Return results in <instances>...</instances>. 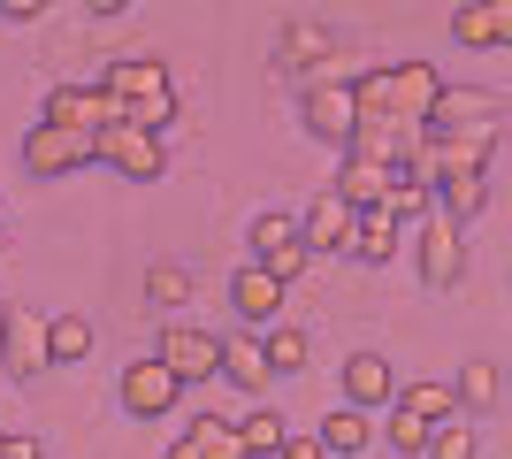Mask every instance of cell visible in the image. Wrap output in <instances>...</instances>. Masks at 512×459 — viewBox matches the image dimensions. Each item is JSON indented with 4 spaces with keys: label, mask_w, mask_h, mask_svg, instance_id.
Masks as SVG:
<instances>
[{
    "label": "cell",
    "mask_w": 512,
    "mask_h": 459,
    "mask_svg": "<svg viewBox=\"0 0 512 459\" xmlns=\"http://www.w3.org/2000/svg\"><path fill=\"white\" fill-rule=\"evenodd\" d=\"M367 123H390V131H428V115L444 108V69L436 62H390L352 77Z\"/></svg>",
    "instance_id": "1"
},
{
    "label": "cell",
    "mask_w": 512,
    "mask_h": 459,
    "mask_svg": "<svg viewBox=\"0 0 512 459\" xmlns=\"http://www.w3.org/2000/svg\"><path fill=\"white\" fill-rule=\"evenodd\" d=\"M100 92L123 108V123H138V131H169L176 123V77L169 62H153V54H115V62L100 69Z\"/></svg>",
    "instance_id": "2"
},
{
    "label": "cell",
    "mask_w": 512,
    "mask_h": 459,
    "mask_svg": "<svg viewBox=\"0 0 512 459\" xmlns=\"http://www.w3.org/2000/svg\"><path fill=\"white\" fill-rule=\"evenodd\" d=\"M306 131L321 138V146L352 153V138H360V92H352V77H337V69H321V77H306Z\"/></svg>",
    "instance_id": "3"
},
{
    "label": "cell",
    "mask_w": 512,
    "mask_h": 459,
    "mask_svg": "<svg viewBox=\"0 0 512 459\" xmlns=\"http://www.w3.org/2000/svg\"><path fill=\"white\" fill-rule=\"evenodd\" d=\"M0 368L16 375V383H39V375L54 368V337H46L39 306H23V299L0 306Z\"/></svg>",
    "instance_id": "4"
},
{
    "label": "cell",
    "mask_w": 512,
    "mask_h": 459,
    "mask_svg": "<svg viewBox=\"0 0 512 459\" xmlns=\"http://www.w3.org/2000/svg\"><path fill=\"white\" fill-rule=\"evenodd\" d=\"M92 161L115 176H130V184H153V176H169V146L153 131H138V123H107L100 138H92Z\"/></svg>",
    "instance_id": "5"
},
{
    "label": "cell",
    "mask_w": 512,
    "mask_h": 459,
    "mask_svg": "<svg viewBox=\"0 0 512 459\" xmlns=\"http://www.w3.org/2000/svg\"><path fill=\"white\" fill-rule=\"evenodd\" d=\"M153 360H161L176 383H214V375H222V337H214V329H192V322H169L153 337Z\"/></svg>",
    "instance_id": "6"
},
{
    "label": "cell",
    "mask_w": 512,
    "mask_h": 459,
    "mask_svg": "<svg viewBox=\"0 0 512 459\" xmlns=\"http://www.w3.org/2000/svg\"><path fill=\"white\" fill-rule=\"evenodd\" d=\"M505 92L490 85H444V108L428 115V131L436 138H467V131H505Z\"/></svg>",
    "instance_id": "7"
},
{
    "label": "cell",
    "mask_w": 512,
    "mask_h": 459,
    "mask_svg": "<svg viewBox=\"0 0 512 459\" xmlns=\"http://www.w3.org/2000/svg\"><path fill=\"white\" fill-rule=\"evenodd\" d=\"M413 261H421L428 291H459V276H467V238H459L444 215H428V222H413Z\"/></svg>",
    "instance_id": "8"
},
{
    "label": "cell",
    "mask_w": 512,
    "mask_h": 459,
    "mask_svg": "<svg viewBox=\"0 0 512 459\" xmlns=\"http://www.w3.org/2000/svg\"><path fill=\"white\" fill-rule=\"evenodd\" d=\"M253 261L268 268L276 284H291V276H299V268L314 261V253H306V230H299L291 215H276V207H260V215H253Z\"/></svg>",
    "instance_id": "9"
},
{
    "label": "cell",
    "mask_w": 512,
    "mask_h": 459,
    "mask_svg": "<svg viewBox=\"0 0 512 459\" xmlns=\"http://www.w3.org/2000/svg\"><path fill=\"white\" fill-rule=\"evenodd\" d=\"M39 123H62V131H85V138H100L107 123H123V108L100 92V77L92 85H54L46 92V108H39Z\"/></svg>",
    "instance_id": "10"
},
{
    "label": "cell",
    "mask_w": 512,
    "mask_h": 459,
    "mask_svg": "<svg viewBox=\"0 0 512 459\" xmlns=\"http://www.w3.org/2000/svg\"><path fill=\"white\" fill-rule=\"evenodd\" d=\"M23 169H31V176L92 169V138L85 131H62V123H31V131H23Z\"/></svg>",
    "instance_id": "11"
},
{
    "label": "cell",
    "mask_w": 512,
    "mask_h": 459,
    "mask_svg": "<svg viewBox=\"0 0 512 459\" xmlns=\"http://www.w3.org/2000/svg\"><path fill=\"white\" fill-rule=\"evenodd\" d=\"M115 398H123V414L153 421V414H169L176 398H184V383H176V375L161 368L153 352H138V360H130V368H123V383H115Z\"/></svg>",
    "instance_id": "12"
},
{
    "label": "cell",
    "mask_w": 512,
    "mask_h": 459,
    "mask_svg": "<svg viewBox=\"0 0 512 459\" xmlns=\"http://www.w3.org/2000/svg\"><path fill=\"white\" fill-rule=\"evenodd\" d=\"M451 46L505 54L512 46V0H459V8H451Z\"/></svg>",
    "instance_id": "13"
},
{
    "label": "cell",
    "mask_w": 512,
    "mask_h": 459,
    "mask_svg": "<svg viewBox=\"0 0 512 459\" xmlns=\"http://www.w3.org/2000/svg\"><path fill=\"white\" fill-rule=\"evenodd\" d=\"M283 69H299V77H321V69H337V31L321 16H291L283 23V46H276Z\"/></svg>",
    "instance_id": "14"
},
{
    "label": "cell",
    "mask_w": 512,
    "mask_h": 459,
    "mask_svg": "<svg viewBox=\"0 0 512 459\" xmlns=\"http://www.w3.org/2000/svg\"><path fill=\"white\" fill-rule=\"evenodd\" d=\"M283 291H291V284H276V276H268L260 261H245V268L230 276V306H237V322H245V329H276Z\"/></svg>",
    "instance_id": "15"
},
{
    "label": "cell",
    "mask_w": 512,
    "mask_h": 459,
    "mask_svg": "<svg viewBox=\"0 0 512 459\" xmlns=\"http://www.w3.org/2000/svg\"><path fill=\"white\" fill-rule=\"evenodd\" d=\"M299 230H306V253H352V230H360V215H352V207H344V199L321 184V199L306 207Z\"/></svg>",
    "instance_id": "16"
},
{
    "label": "cell",
    "mask_w": 512,
    "mask_h": 459,
    "mask_svg": "<svg viewBox=\"0 0 512 459\" xmlns=\"http://www.w3.org/2000/svg\"><path fill=\"white\" fill-rule=\"evenodd\" d=\"M344 406H360V414L398 406V383H390V360H383V352H352V360H344Z\"/></svg>",
    "instance_id": "17"
},
{
    "label": "cell",
    "mask_w": 512,
    "mask_h": 459,
    "mask_svg": "<svg viewBox=\"0 0 512 459\" xmlns=\"http://www.w3.org/2000/svg\"><path fill=\"white\" fill-rule=\"evenodd\" d=\"M268 345H260V329H237V337H222V383H237L245 398L268 391Z\"/></svg>",
    "instance_id": "18"
},
{
    "label": "cell",
    "mask_w": 512,
    "mask_h": 459,
    "mask_svg": "<svg viewBox=\"0 0 512 459\" xmlns=\"http://www.w3.org/2000/svg\"><path fill=\"white\" fill-rule=\"evenodd\" d=\"M169 459H245V437H237L230 414H199L192 429L169 444Z\"/></svg>",
    "instance_id": "19"
},
{
    "label": "cell",
    "mask_w": 512,
    "mask_h": 459,
    "mask_svg": "<svg viewBox=\"0 0 512 459\" xmlns=\"http://www.w3.org/2000/svg\"><path fill=\"white\" fill-rule=\"evenodd\" d=\"M329 192H337L352 215H375V207H390V169H375V161H344Z\"/></svg>",
    "instance_id": "20"
},
{
    "label": "cell",
    "mask_w": 512,
    "mask_h": 459,
    "mask_svg": "<svg viewBox=\"0 0 512 459\" xmlns=\"http://www.w3.org/2000/svg\"><path fill=\"white\" fill-rule=\"evenodd\" d=\"M398 238H406V222L390 215V207H375V215H360V230H352V261L360 268H390Z\"/></svg>",
    "instance_id": "21"
},
{
    "label": "cell",
    "mask_w": 512,
    "mask_h": 459,
    "mask_svg": "<svg viewBox=\"0 0 512 459\" xmlns=\"http://www.w3.org/2000/svg\"><path fill=\"white\" fill-rule=\"evenodd\" d=\"M314 437H321V452H329V459H360L367 444H375V421H367L360 406H337V414H321Z\"/></svg>",
    "instance_id": "22"
},
{
    "label": "cell",
    "mask_w": 512,
    "mask_h": 459,
    "mask_svg": "<svg viewBox=\"0 0 512 459\" xmlns=\"http://www.w3.org/2000/svg\"><path fill=\"white\" fill-rule=\"evenodd\" d=\"M436 192V215L451 222V230H467L482 207H490V176H444V184H428Z\"/></svg>",
    "instance_id": "23"
},
{
    "label": "cell",
    "mask_w": 512,
    "mask_h": 459,
    "mask_svg": "<svg viewBox=\"0 0 512 459\" xmlns=\"http://www.w3.org/2000/svg\"><path fill=\"white\" fill-rule=\"evenodd\" d=\"M497 391H505V375L490 360H467V368L451 375V398H459V421L467 414H497Z\"/></svg>",
    "instance_id": "24"
},
{
    "label": "cell",
    "mask_w": 512,
    "mask_h": 459,
    "mask_svg": "<svg viewBox=\"0 0 512 459\" xmlns=\"http://www.w3.org/2000/svg\"><path fill=\"white\" fill-rule=\"evenodd\" d=\"M237 437H245V459H283L291 429H283L276 406H253V414H237Z\"/></svg>",
    "instance_id": "25"
},
{
    "label": "cell",
    "mask_w": 512,
    "mask_h": 459,
    "mask_svg": "<svg viewBox=\"0 0 512 459\" xmlns=\"http://www.w3.org/2000/svg\"><path fill=\"white\" fill-rule=\"evenodd\" d=\"M398 406H406L413 421H428V429L459 421V398H451V383H398Z\"/></svg>",
    "instance_id": "26"
},
{
    "label": "cell",
    "mask_w": 512,
    "mask_h": 459,
    "mask_svg": "<svg viewBox=\"0 0 512 459\" xmlns=\"http://www.w3.org/2000/svg\"><path fill=\"white\" fill-rule=\"evenodd\" d=\"M46 337H54V368L92 360V322H85V314H46Z\"/></svg>",
    "instance_id": "27"
},
{
    "label": "cell",
    "mask_w": 512,
    "mask_h": 459,
    "mask_svg": "<svg viewBox=\"0 0 512 459\" xmlns=\"http://www.w3.org/2000/svg\"><path fill=\"white\" fill-rule=\"evenodd\" d=\"M260 345H268V368H276V375H299L306 360H314V345H306V329H291V322L260 329Z\"/></svg>",
    "instance_id": "28"
},
{
    "label": "cell",
    "mask_w": 512,
    "mask_h": 459,
    "mask_svg": "<svg viewBox=\"0 0 512 459\" xmlns=\"http://www.w3.org/2000/svg\"><path fill=\"white\" fill-rule=\"evenodd\" d=\"M428 199H436V192H428L413 169H390V215L406 222V230H413V222H428Z\"/></svg>",
    "instance_id": "29"
},
{
    "label": "cell",
    "mask_w": 512,
    "mask_h": 459,
    "mask_svg": "<svg viewBox=\"0 0 512 459\" xmlns=\"http://www.w3.org/2000/svg\"><path fill=\"white\" fill-rule=\"evenodd\" d=\"M146 299H153V306H169V314H176V306L192 299V268H176V261H153V268H146Z\"/></svg>",
    "instance_id": "30"
},
{
    "label": "cell",
    "mask_w": 512,
    "mask_h": 459,
    "mask_svg": "<svg viewBox=\"0 0 512 459\" xmlns=\"http://www.w3.org/2000/svg\"><path fill=\"white\" fill-rule=\"evenodd\" d=\"M428 437H436L428 421H413L406 406H390V452H398V459H421V452H428Z\"/></svg>",
    "instance_id": "31"
},
{
    "label": "cell",
    "mask_w": 512,
    "mask_h": 459,
    "mask_svg": "<svg viewBox=\"0 0 512 459\" xmlns=\"http://www.w3.org/2000/svg\"><path fill=\"white\" fill-rule=\"evenodd\" d=\"M421 459H474V421H444V429L428 437Z\"/></svg>",
    "instance_id": "32"
},
{
    "label": "cell",
    "mask_w": 512,
    "mask_h": 459,
    "mask_svg": "<svg viewBox=\"0 0 512 459\" xmlns=\"http://www.w3.org/2000/svg\"><path fill=\"white\" fill-rule=\"evenodd\" d=\"M46 0H0V23H39Z\"/></svg>",
    "instance_id": "33"
},
{
    "label": "cell",
    "mask_w": 512,
    "mask_h": 459,
    "mask_svg": "<svg viewBox=\"0 0 512 459\" xmlns=\"http://www.w3.org/2000/svg\"><path fill=\"white\" fill-rule=\"evenodd\" d=\"M0 459H46V452H39V437H8L0 429Z\"/></svg>",
    "instance_id": "34"
},
{
    "label": "cell",
    "mask_w": 512,
    "mask_h": 459,
    "mask_svg": "<svg viewBox=\"0 0 512 459\" xmlns=\"http://www.w3.org/2000/svg\"><path fill=\"white\" fill-rule=\"evenodd\" d=\"M283 459H329V452H321V437H291V444H283Z\"/></svg>",
    "instance_id": "35"
},
{
    "label": "cell",
    "mask_w": 512,
    "mask_h": 459,
    "mask_svg": "<svg viewBox=\"0 0 512 459\" xmlns=\"http://www.w3.org/2000/svg\"><path fill=\"white\" fill-rule=\"evenodd\" d=\"M0 253H8V230H0Z\"/></svg>",
    "instance_id": "36"
}]
</instances>
